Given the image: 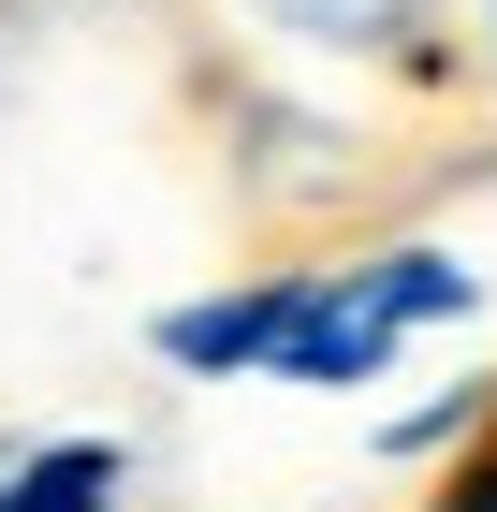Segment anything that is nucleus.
I'll return each instance as SVG.
<instances>
[{
	"label": "nucleus",
	"instance_id": "nucleus-3",
	"mask_svg": "<svg viewBox=\"0 0 497 512\" xmlns=\"http://www.w3.org/2000/svg\"><path fill=\"white\" fill-rule=\"evenodd\" d=\"M424 512H497V395H483V425L454 439V469L424 483Z\"/></svg>",
	"mask_w": 497,
	"mask_h": 512
},
{
	"label": "nucleus",
	"instance_id": "nucleus-4",
	"mask_svg": "<svg viewBox=\"0 0 497 512\" xmlns=\"http://www.w3.org/2000/svg\"><path fill=\"white\" fill-rule=\"evenodd\" d=\"M468 44H483V74H497V0H483V30H468Z\"/></svg>",
	"mask_w": 497,
	"mask_h": 512
},
{
	"label": "nucleus",
	"instance_id": "nucleus-2",
	"mask_svg": "<svg viewBox=\"0 0 497 512\" xmlns=\"http://www.w3.org/2000/svg\"><path fill=\"white\" fill-rule=\"evenodd\" d=\"M278 44H307V59H381V74H424V88H454L483 44H454V15L439 0H249Z\"/></svg>",
	"mask_w": 497,
	"mask_h": 512
},
{
	"label": "nucleus",
	"instance_id": "nucleus-1",
	"mask_svg": "<svg viewBox=\"0 0 497 512\" xmlns=\"http://www.w3.org/2000/svg\"><path fill=\"white\" fill-rule=\"evenodd\" d=\"M468 308H483V264H454L439 235H381V249H337V264H264L234 293L161 308V366L351 395V381H395V352L439 337V322H468Z\"/></svg>",
	"mask_w": 497,
	"mask_h": 512
}]
</instances>
